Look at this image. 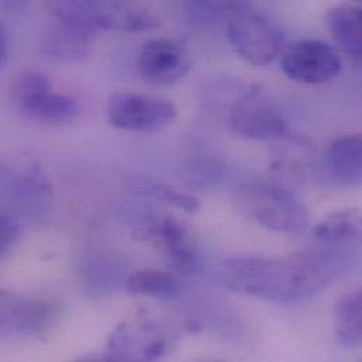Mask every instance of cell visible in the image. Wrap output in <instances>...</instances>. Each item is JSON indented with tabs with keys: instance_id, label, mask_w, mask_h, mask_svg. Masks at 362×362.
Segmentation results:
<instances>
[{
	"instance_id": "5",
	"label": "cell",
	"mask_w": 362,
	"mask_h": 362,
	"mask_svg": "<svg viewBox=\"0 0 362 362\" xmlns=\"http://www.w3.org/2000/svg\"><path fill=\"white\" fill-rule=\"evenodd\" d=\"M228 126L245 139L257 141H276L289 134L282 115L259 88L247 89L230 107Z\"/></svg>"
},
{
	"instance_id": "11",
	"label": "cell",
	"mask_w": 362,
	"mask_h": 362,
	"mask_svg": "<svg viewBox=\"0 0 362 362\" xmlns=\"http://www.w3.org/2000/svg\"><path fill=\"white\" fill-rule=\"evenodd\" d=\"M327 24L339 47L357 64L362 61V11L357 6H339L329 11Z\"/></svg>"
},
{
	"instance_id": "14",
	"label": "cell",
	"mask_w": 362,
	"mask_h": 362,
	"mask_svg": "<svg viewBox=\"0 0 362 362\" xmlns=\"http://www.w3.org/2000/svg\"><path fill=\"white\" fill-rule=\"evenodd\" d=\"M317 240L327 244H341L358 240L361 235V213L357 209L343 210L326 217L315 228Z\"/></svg>"
},
{
	"instance_id": "3",
	"label": "cell",
	"mask_w": 362,
	"mask_h": 362,
	"mask_svg": "<svg viewBox=\"0 0 362 362\" xmlns=\"http://www.w3.org/2000/svg\"><path fill=\"white\" fill-rule=\"evenodd\" d=\"M241 202L255 221L274 231L302 233L310 224L306 206L282 183H250L241 193Z\"/></svg>"
},
{
	"instance_id": "20",
	"label": "cell",
	"mask_w": 362,
	"mask_h": 362,
	"mask_svg": "<svg viewBox=\"0 0 362 362\" xmlns=\"http://www.w3.org/2000/svg\"><path fill=\"white\" fill-rule=\"evenodd\" d=\"M8 61V37L3 25L0 24V71Z\"/></svg>"
},
{
	"instance_id": "6",
	"label": "cell",
	"mask_w": 362,
	"mask_h": 362,
	"mask_svg": "<svg viewBox=\"0 0 362 362\" xmlns=\"http://www.w3.org/2000/svg\"><path fill=\"white\" fill-rule=\"evenodd\" d=\"M177 107L167 99L140 93H116L107 105L112 126L134 133L167 129L177 120Z\"/></svg>"
},
{
	"instance_id": "10",
	"label": "cell",
	"mask_w": 362,
	"mask_h": 362,
	"mask_svg": "<svg viewBox=\"0 0 362 362\" xmlns=\"http://www.w3.org/2000/svg\"><path fill=\"white\" fill-rule=\"evenodd\" d=\"M157 243L165 254L168 265L182 275H194L200 272L203 258L190 235L187 227L178 218L163 214L154 217L144 233Z\"/></svg>"
},
{
	"instance_id": "1",
	"label": "cell",
	"mask_w": 362,
	"mask_h": 362,
	"mask_svg": "<svg viewBox=\"0 0 362 362\" xmlns=\"http://www.w3.org/2000/svg\"><path fill=\"white\" fill-rule=\"evenodd\" d=\"M337 271L336 257L327 252H306L289 258L237 255L224 262V284L234 292L292 303L316 293Z\"/></svg>"
},
{
	"instance_id": "22",
	"label": "cell",
	"mask_w": 362,
	"mask_h": 362,
	"mask_svg": "<svg viewBox=\"0 0 362 362\" xmlns=\"http://www.w3.org/2000/svg\"><path fill=\"white\" fill-rule=\"evenodd\" d=\"M353 1H357V3H358V1H361V0H353Z\"/></svg>"
},
{
	"instance_id": "15",
	"label": "cell",
	"mask_w": 362,
	"mask_h": 362,
	"mask_svg": "<svg viewBox=\"0 0 362 362\" xmlns=\"http://www.w3.org/2000/svg\"><path fill=\"white\" fill-rule=\"evenodd\" d=\"M126 288L132 295L167 299L180 293V281L173 272L144 269L134 272Z\"/></svg>"
},
{
	"instance_id": "21",
	"label": "cell",
	"mask_w": 362,
	"mask_h": 362,
	"mask_svg": "<svg viewBox=\"0 0 362 362\" xmlns=\"http://www.w3.org/2000/svg\"><path fill=\"white\" fill-rule=\"evenodd\" d=\"M165 351V343L163 341H154L153 344H150L146 350V358H157L160 357L163 353Z\"/></svg>"
},
{
	"instance_id": "17",
	"label": "cell",
	"mask_w": 362,
	"mask_h": 362,
	"mask_svg": "<svg viewBox=\"0 0 362 362\" xmlns=\"http://www.w3.org/2000/svg\"><path fill=\"white\" fill-rule=\"evenodd\" d=\"M226 167L214 160H199L194 163H190L183 174V183L189 189H197V190H206L216 187L224 177Z\"/></svg>"
},
{
	"instance_id": "9",
	"label": "cell",
	"mask_w": 362,
	"mask_h": 362,
	"mask_svg": "<svg viewBox=\"0 0 362 362\" xmlns=\"http://www.w3.org/2000/svg\"><path fill=\"white\" fill-rule=\"evenodd\" d=\"M139 75L153 85H173L192 69L187 49L170 38H154L146 42L137 55Z\"/></svg>"
},
{
	"instance_id": "18",
	"label": "cell",
	"mask_w": 362,
	"mask_h": 362,
	"mask_svg": "<svg viewBox=\"0 0 362 362\" xmlns=\"http://www.w3.org/2000/svg\"><path fill=\"white\" fill-rule=\"evenodd\" d=\"M196 10L207 17L238 14L245 7V0H192Z\"/></svg>"
},
{
	"instance_id": "8",
	"label": "cell",
	"mask_w": 362,
	"mask_h": 362,
	"mask_svg": "<svg viewBox=\"0 0 362 362\" xmlns=\"http://www.w3.org/2000/svg\"><path fill=\"white\" fill-rule=\"evenodd\" d=\"M341 66L337 49L320 40L296 41L282 58L284 74L291 81L305 85L332 82L340 75Z\"/></svg>"
},
{
	"instance_id": "2",
	"label": "cell",
	"mask_w": 362,
	"mask_h": 362,
	"mask_svg": "<svg viewBox=\"0 0 362 362\" xmlns=\"http://www.w3.org/2000/svg\"><path fill=\"white\" fill-rule=\"evenodd\" d=\"M54 16L57 33L85 49L102 30L136 33L160 24L150 11L119 0H55Z\"/></svg>"
},
{
	"instance_id": "4",
	"label": "cell",
	"mask_w": 362,
	"mask_h": 362,
	"mask_svg": "<svg viewBox=\"0 0 362 362\" xmlns=\"http://www.w3.org/2000/svg\"><path fill=\"white\" fill-rule=\"evenodd\" d=\"M227 37L234 51L255 66L274 62L285 44L282 27L257 13L235 14L228 23Z\"/></svg>"
},
{
	"instance_id": "19",
	"label": "cell",
	"mask_w": 362,
	"mask_h": 362,
	"mask_svg": "<svg viewBox=\"0 0 362 362\" xmlns=\"http://www.w3.org/2000/svg\"><path fill=\"white\" fill-rule=\"evenodd\" d=\"M20 238L18 223L7 213L0 211V259L6 258Z\"/></svg>"
},
{
	"instance_id": "13",
	"label": "cell",
	"mask_w": 362,
	"mask_h": 362,
	"mask_svg": "<svg viewBox=\"0 0 362 362\" xmlns=\"http://www.w3.org/2000/svg\"><path fill=\"white\" fill-rule=\"evenodd\" d=\"M334 334L344 349H357L362 341V292L356 289L341 296L334 309Z\"/></svg>"
},
{
	"instance_id": "12",
	"label": "cell",
	"mask_w": 362,
	"mask_h": 362,
	"mask_svg": "<svg viewBox=\"0 0 362 362\" xmlns=\"http://www.w3.org/2000/svg\"><path fill=\"white\" fill-rule=\"evenodd\" d=\"M327 164L339 185L358 186L362 178L361 137L349 136L334 141L327 151Z\"/></svg>"
},
{
	"instance_id": "16",
	"label": "cell",
	"mask_w": 362,
	"mask_h": 362,
	"mask_svg": "<svg viewBox=\"0 0 362 362\" xmlns=\"http://www.w3.org/2000/svg\"><path fill=\"white\" fill-rule=\"evenodd\" d=\"M132 182H133L132 189L136 190L137 193H146V194L154 196L168 204L180 207L189 213H194L200 209V200L197 197H194L193 194L180 192L173 186L157 181H150V180H136Z\"/></svg>"
},
{
	"instance_id": "7",
	"label": "cell",
	"mask_w": 362,
	"mask_h": 362,
	"mask_svg": "<svg viewBox=\"0 0 362 362\" xmlns=\"http://www.w3.org/2000/svg\"><path fill=\"white\" fill-rule=\"evenodd\" d=\"M14 99L25 116L44 123H68L78 115L76 100L55 92L41 72L23 74L14 85Z\"/></svg>"
}]
</instances>
